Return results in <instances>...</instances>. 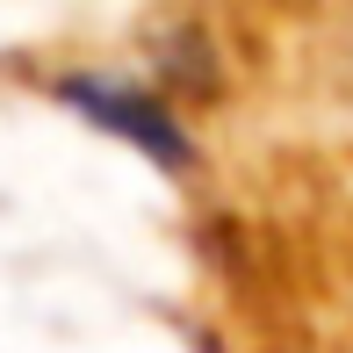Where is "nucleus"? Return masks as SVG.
<instances>
[{
  "mask_svg": "<svg viewBox=\"0 0 353 353\" xmlns=\"http://www.w3.org/2000/svg\"><path fill=\"white\" fill-rule=\"evenodd\" d=\"M58 94H65V101H72L87 123H101V130L130 137L144 159H159V166H181V159H188V137H181V123H173L166 108L152 101V94L123 87V79H101V72H79V79H65Z\"/></svg>",
  "mask_w": 353,
  "mask_h": 353,
  "instance_id": "obj_1",
  "label": "nucleus"
}]
</instances>
